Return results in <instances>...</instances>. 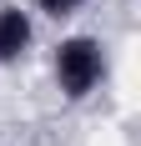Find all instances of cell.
<instances>
[{
	"label": "cell",
	"mask_w": 141,
	"mask_h": 146,
	"mask_svg": "<svg viewBox=\"0 0 141 146\" xmlns=\"http://www.w3.org/2000/svg\"><path fill=\"white\" fill-rule=\"evenodd\" d=\"M111 76V56H106V40L101 35H86V30H70L61 35L56 50H51V81L66 101H91Z\"/></svg>",
	"instance_id": "6da1fadb"
},
{
	"label": "cell",
	"mask_w": 141,
	"mask_h": 146,
	"mask_svg": "<svg viewBox=\"0 0 141 146\" xmlns=\"http://www.w3.org/2000/svg\"><path fill=\"white\" fill-rule=\"evenodd\" d=\"M35 50V15L25 5H0V71L20 66Z\"/></svg>",
	"instance_id": "7a4b0ae2"
},
{
	"label": "cell",
	"mask_w": 141,
	"mask_h": 146,
	"mask_svg": "<svg viewBox=\"0 0 141 146\" xmlns=\"http://www.w3.org/2000/svg\"><path fill=\"white\" fill-rule=\"evenodd\" d=\"M91 0H35V10L41 15H51V20H70L76 10H86Z\"/></svg>",
	"instance_id": "3957f363"
}]
</instances>
